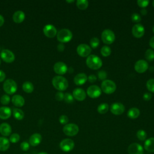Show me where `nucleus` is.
Wrapping results in <instances>:
<instances>
[{
  "label": "nucleus",
  "instance_id": "a19ab883",
  "mask_svg": "<svg viewBox=\"0 0 154 154\" xmlns=\"http://www.w3.org/2000/svg\"><path fill=\"white\" fill-rule=\"evenodd\" d=\"M137 4L142 8L147 7L149 4V0H138L137 1Z\"/></svg>",
  "mask_w": 154,
  "mask_h": 154
},
{
  "label": "nucleus",
  "instance_id": "f257e3e1",
  "mask_svg": "<svg viewBox=\"0 0 154 154\" xmlns=\"http://www.w3.org/2000/svg\"><path fill=\"white\" fill-rule=\"evenodd\" d=\"M53 86L59 91H64L68 87L67 80L61 76H55L52 80Z\"/></svg>",
  "mask_w": 154,
  "mask_h": 154
},
{
  "label": "nucleus",
  "instance_id": "bb28decb",
  "mask_svg": "<svg viewBox=\"0 0 154 154\" xmlns=\"http://www.w3.org/2000/svg\"><path fill=\"white\" fill-rule=\"evenodd\" d=\"M13 115L14 116V117L18 120H21L23 119L24 117V112H23V111L20 109L15 108L13 109Z\"/></svg>",
  "mask_w": 154,
  "mask_h": 154
},
{
  "label": "nucleus",
  "instance_id": "a878e982",
  "mask_svg": "<svg viewBox=\"0 0 154 154\" xmlns=\"http://www.w3.org/2000/svg\"><path fill=\"white\" fill-rule=\"evenodd\" d=\"M10 147V141L9 140L4 137H0V151H5L7 150Z\"/></svg>",
  "mask_w": 154,
  "mask_h": 154
},
{
  "label": "nucleus",
  "instance_id": "4d7b16f0",
  "mask_svg": "<svg viewBox=\"0 0 154 154\" xmlns=\"http://www.w3.org/2000/svg\"><path fill=\"white\" fill-rule=\"evenodd\" d=\"M152 5H153V7H154V1L152 2Z\"/></svg>",
  "mask_w": 154,
  "mask_h": 154
},
{
  "label": "nucleus",
  "instance_id": "f8f14e48",
  "mask_svg": "<svg viewBox=\"0 0 154 154\" xmlns=\"http://www.w3.org/2000/svg\"><path fill=\"white\" fill-rule=\"evenodd\" d=\"M43 31L44 34L49 38H53L57 34V29L54 26L51 24L45 25L43 28Z\"/></svg>",
  "mask_w": 154,
  "mask_h": 154
},
{
  "label": "nucleus",
  "instance_id": "7ed1b4c3",
  "mask_svg": "<svg viewBox=\"0 0 154 154\" xmlns=\"http://www.w3.org/2000/svg\"><path fill=\"white\" fill-rule=\"evenodd\" d=\"M17 88L16 82L11 79H8L3 84L4 91L8 94H14Z\"/></svg>",
  "mask_w": 154,
  "mask_h": 154
},
{
  "label": "nucleus",
  "instance_id": "c03bdc74",
  "mask_svg": "<svg viewBox=\"0 0 154 154\" xmlns=\"http://www.w3.org/2000/svg\"><path fill=\"white\" fill-rule=\"evenodd\" d=\"M97 76L99 77V78L101 80H104L106 79V76H107V74L106 73L105 71L104 70H100L97 73Z\"/></svg>",
  "mask_w": 154,
  "mask_h": 154
},
{
  "label": "nucleus",
  "instance_id": "c756f323",
  "mask_svg": "<svg viewBox=\"0 0 154 154\" xmlns=\"http://www.w3.org/2000/svg\"><path fill=\"white\" fill-rule=\"evenodd\" d=\"M76 5L80 10H85L88 7V2L87 0H78Z\"/></svg>",
  "mask_w": 154,
  "mask_h": 154
},
{
  "label": "nucleus",
  "instance_id": "79ce46f5",
  "mask_svg": "<svg viewBox=\"0 0 154 154\" xmlns=\"http://www.w3.org/2000/svg\"><path fill=\"white\" fill-rule=\"evenodd\" d=\"M59 122L62 125H66L69 122V119L66 115H62L59 117Z\"/></svg>",
  "mask_w": 154,
  "mask_h": 154
},
{
  "label": "nucleus",
  "instance_id": "423d86ee",
  "mask_svg": "<svg viewBox=\"0 0 154 154\" xmlns=\"http://www.w3.org/2000/svg\"><path fill=\"white\" fill-rule=\"evenodd\" d=\"M63 131L65 135L72 137L76 135L79 132L78 126L74 123H69L64 125L63 129Z\"/></svg>",
  "mask_w": 154,
  "mask_h": 154
},
{
  "label": "nucleus",
  "instance_id": "5fc2aeb1",
  "mask_svg": "<svg viewBox=\"0 0 154 154\" xmlns=\"http://www.w3.org/2000/svg\"><path fill=\"white\" fill-rule=\"evenodd\" d=\"M38 154H48V153H47L46 152H40V153H39Z\"/></svg>",
  "mask_w": 154,
  "mask_h": 154
},
{
  "label": "nucleus",
  "instance_id": "49530a36",
  "mask_svg": "<svg viewBox=\"0 0 154 154\" xmlns=\"http://www.w3.org/2000/svg\"><path fill=\"white\" fill-rule=\"evenodd\" d=\"M151 97H152V94L149 93H145L143 94V99L146 101L149 100L151 99Z\"/></svg>",
  "mask_w": 154,
  "mask_h": 154
},
{
  "label": "nucleus",
  "instance_id": "864d4df0",
  "mask_svg": "<svg viewBox=\"0 0 154 154\" xmlns=\"http://www.w3.org/2000/svg\"><path fill=\"white\" fill-rule=\"evenodd\" d=\"M147 10L145 8L142 9L141 10V13L142 15H146L147 14Z\"/></svg>",
  "mask_w": 154,
  "mask_h": 154
},
{
  "label": "nucleus",
  "instance_id": "4468645a",
  "mask_svg": "<svg viewBox=\"0 0 154 154\" xmlns=\"http://www.w3.org/2000/svg\"><path fill=\"white\" fill-rule=\"evenodd\" d=\"M135 70L138 73H141L145 72L149 67L148 63L144 60H140L135 64Z\"/></svg>",
  "mask_w": 154,
  "mask_h": 154
},
{
  "label": "nucleus",
  "instance_id": "5701e85b",
  "mask_svg": "<svg viewBox=\"0 0 154 154\" xmlns=\"http://www.w3.org/2000/svg\"><path fill=\"white\" fill-rule=\"evenodd\" d=\"M11 114V110L7 106L0 107V119L2 120L8 119L10 117Z\"/></svg>",
  "mask_w": 154,
  "mask_h": 154
},
{
  "label": "nucleus",
  "instance_id": "cd10ccee",
  "mask_svg": "<svg viewBox=\"0 0 154 154\" xmlns=\"http://www.w3.org/2000/svg\"><path fill=\"white\" fill-rule=\"evenodd\" d=\"M127 115L131 119H136L140 115V110L137 108H132L129 109Z\"/></svg>",
  "mask_w": 154,
  "mask_h": 154
},
{
  "label": "nucleus",
  "instance_id": "20e7f679",
  "mask_svg": "<svg viewBox=\"0 0 154 154\" xmlns=\"http://www.w3.org/2000/svg\"><path fill=\"white\" fill-rule=\"evenodd\" d=\"M57 40L61 43H66L69 42L72 38V32L66 28L61 29L57 34Z\"/></svg>",
  "mask_w": 154,
  "mask_h": 154
},
{
  "label": "nucleus",
  "instance_id": "6e6552de",
  "mask_svg": "<svg viewBox=\"0 0 154 154\" xmlns=\"http://www.w3.org/2000/svg\"><path fill=\"white\" fill-rule=\"evenodd\" d=\"M75 146L73 141L70 138H66L63 140L60 143V149L65 152H68L73 150Z\"/></svg>",
  "mask_w": 154,
  "mask_h": 154
},
{
  "label": "nucleus",
  "instance_id": "412c9836",
  "mask_svg": "<svg viewBox=\"0 0 154 154\" xmlns=\"http://www.w3.org/2000/svg\"><path fill=\"white\" fill-rule=\"evenodd\" d=\"M87 79H88V77L87 76V75L85 73H81L77 74L75 76V78L73 79V81L75 84H76L78 85H82L84 83H85Z\"/></svg>",
  "mask_w": 154,
  "mask_h": 154
},
{
  "label": "nucleus",
  "instance_id": "9d476101",
  "mask_svg": "<svg viewBox=\"0 0 154 154\" xmlns=\"http://www.w3.org/2000/svg\"><path fill=\"white\" fill-rule=\"evenodd\" d=\"M76 51L79 56L85 57L89 55L91 51V49L88 45L82 43L78 46Z\"/></svg>",
  "mask_w": 154,
  "mask_h": 154
},
{
  "label": "nucleus",
  "instance_id": "8fccbe9b",
  "mask_svg": "<svg viewBox=\"0 0 154 154\" xmlns=\"http://www.w3.org/2000/svg\"><path fill=\"white\" fill-rule=\"evenodd\" d=\"M64 48H65V47H64V45L63 43H60V44H58V46H57V49H58L59 51H60V52L63 51L64 49Z\"/></svg>",
  "mask_w": 154,
  "mask_h": 154
},
{
  "label": "nucleus",
  "instance_id": "9b49d317",
  "mask_svg": "<svg viewBox=\"0 0 154 154\" xmlns=\"http://www.w3.org/2000/svg\"><path fill=\"white\" fill-rule=\"evenodd\" d=\"M87 93L91 98H97L101 94V89L97 85H91L87 88Z\"/></svg>",
  "mask_w": 154,
  "mask_h": 154
},
{
  "label": "nucleus",
  "instance_id": "f704fd0d",
  "mask_svg": "<svg viewBox=\"0 0 154 154\" xmlns=\"http://www.w3.org/2000/svg\"><path fill=\"white\" fill-rule=\"evenodd\" d=\"M146 87L149 91L154 93V79H150L146 83Z\"/></svg>",
  "mask_w": 154,
  "mask_h": 154
},
{
  "label": "nucleus",
  "instance_id": "39448f33",
  "mask_svg": "<svg viewBox=\"0 0 154 154\" xmlns=\"http://www.w3.org/2000/svg\"><path fill=\"white\" fill-rule=\"evenodd\" d=\"M101 88L105 93L111 94L115 91L116 85L114 81L109 79H106L102 82Z\"/></svg>",
  "mask_w": 154,
  "mask_h": 154
},
{
  "label": "nucleus",
  "instance_id": "a18cd8bd",
  "mask_svg": "<svg viewBox=\"0 0 154 154\" xmlns=\"http://www.w3.org/2000/svg\"><path fill=\"white\" fill-rule=\"evenodd\" d=\"M64 94H63V92H61V91H58V92L55 94V99H56V100H57L58 101H61L62 100L64 99Z\"/></svg>",
  "mask_w": 154,
  "mask_h": 154
},
{
  "label": "nucleus",
  "instance_id": "4be33fe9",
  "mask_svg": "<svg viewBox=\"0 0 154 154\" xmlns=\"http://www.w3.org/2000/svg\"><path fill=\"white\" fill-rule=\"evenodd\" d=\"M11 102L13 104L17 107H22L25 104V99L24 98L19 94L14 95L12 97Z\"/></svg>",
  "mask_w": 154,
  "mask_h": 154
},
{
  "label": "nucleus",
  "instance_id": "1a4fd4ad",
  "mask_svg": "<svg viewBox=\"0 0 154 154\" xmlns=\"http://www.w3.org/2000/svg\"><path fill=\"white\" fill-rule=\"evenodd\" d=\"M1 58L4 61L7 63H10L14 61L15 59V56L14 54L8 49H2L0 54Z\"/></svg>",
  "mask_w": 154,
  "mask_h": 154
},
{
  "label": "nucleus",
  "instance_id": "37998d69",
  "mask_svg": "<svg viewBox=\"0 0 154 154\" xmlns=\"http://www.w3.org/2000/svg\"><path fill=\"white\" fill-rule=\"evenodd\" d=\"M29 148V144L26 141H23L20 144V149L23 151H27Z\"/></svg>",
  "mask_w": 154,
  "mask_h": 154
},
{
  "label": "nucleus",
  "instance_id": "dca6fc26",
  "mask_svg": "<svg viewBox=\"0 0 154 154\" xmlns=\"http://www.w3.org/2000/svg\"><path fill=\"white\" fill-rule=\"evenodd\" d=\"M132 33L134 37L140 38L143 36L144 34V28L140 23L135 24L132 28Z\"/></svg>",
  "mask_w": 154,
  "mask_h": 154
},
{
  "label": "nucleus",
  "instance_id": "de8ad7c7",
  "mask_svg": "<svg viewBox=\"0 0 154 154\" xmlns=\"http://www.w3.org/2000/svg\"><path fill=\"white\" fill-rule=\"evenodd\" d=\"M88 81L90 82H95L96 81L97 77L94 75H90L88 77Z\"/></svg>",
  "mask_w": 154,
  "mask_h": 154
},
{
  "label": "nucleus",
  "instance_id": "ddd939ff",
  "mask_svg": "<svg viewBox=\"0 0 154 154\" xmlns=\"http://www.w3.org/2000/svg\"><path fill=\"white\" fill-rule=\"evenodd\" d=\"M128 152L129 154H143V148L138 143H132L128 148Z\"/></svg>",
  "mask_w": 154,
  "mask_h": 154
},
{
  "label": "nucleus",
  "instance_id": "4c0bfd02",
  "mask_svg": "<svg viewBox=\"0 0 154 154\" xmlns=\"http://www.w3.org/2000/svg\"><path fill=\"white\" fill-rule=\"evenodd\" d=\"M20 140V136L17 133L12 134L10 137V141L12 143H16Z\"/></svg>",
  "mask_w": 154,
  "mask_h": 154
},
{
  "label": "nucleus",
  "instance_id": "e433bc0d",
  "mask_svg": "<svg viewBox=\"0 0 154 154\" xmlns=\"http://www.w3.org/2000/svg\"><path fill=\"white\" fill-rule=\"evenodd\" d=\"M10 97L7 94L2 95L0 99L1 103L4 105H8L10 103Z\"/></svg>",
  "mask_w": 154,
  "mask_h": 154
},
{
  "label": "nucleus",
  "instance_id": "f03ea898",
  "mask_svg": "<svg viewBox=\"0 0 154 154\" xmlns=\"http://www.w3.org/2000/svg\"><path fill=\"white\" fill-rule=\"evenodd\" d=\"M86 64L87 66L93 70L99 69L102 65L101 59L95 55H90L86 60Z\"/></svg>",
  "mask_w": 154,
  "mask_h": 154
},
{
  "label": "nucleus",
  "instance_id": "13d9d810",
  "mask_svg": "<svg viewBox=\"0 0 154 154\" xmlns=\"http://www.w3.org/2000/svg\"><path fill=\"white\" fill-rule=\"evenodd\" d=\"M153 32H154V26H153Z\"/></svg>",
  "mask_w": 154,
  "mask_h": 154
},
{
  "label": "nucleus",
  "instance_id": "aec40b11",
  "mask_svg": "<svg viewBox=\"0 0 154 154\" xmlns=\"http://www.w3.org/2000/svg\"><path fill=\"white\" fill-rule=\"evenodd\" d=\"M0 133L4 137L9 136L11 133V128L7 123H2L0 125Z\"/></svg>",
  "mask_w": 154,
  "mask_h": 154
},
{
  "label": "nucleus",
  "instance_id": "09e8293b",
  "mask_svg": "<svg viewBox=\"0 0 154 154\" xmlns=\"http://www.w3.org/2000/svg\"><path fill=\"white\" fill-rule=\"evenodd\" d=\"M5 73L1 70H0V82H2L5 80Z\"/></svg>",
  "mask_w": 154,
  "mask_h": 154
},
{
  "label": "nucleus",
  "instance_id": "72a5a7b5",
  "mask_svg": "<svg viewBox=\"0 0 154 154\" xmlns=\"http://www.w3.org/2000/svg\"><path fill=\"white\" fill-rule=\"evenodd\" d=\"M137 137L140 141H144L146 138L147 134L144 130L140 129L137 132Z\"/></svg>",
  "mask_w": 154,
  "mask_h": 154
},
{
  "label": "nucleus",
  "instance_id": "3c124183",
  "mask_svg": "<svg viewBox=\"0 0 154 154\" xmlns=\"http://www.w3.org/2000/svg\"><path fill=\"white\" fill-rule=\"evenodd\" d=\"M149 45L150 46L151 48H153L154 49V36L152 37L150 40V42H149Z\"/></svg>",
  "mask_w": 154,
  "mask_h": 154
},
{
  "label": "nucleus",
  "instance_id": "603ef678",
  "mask_svg": "<svg viewBox=\"0 0 154 154\" xmlns=\"http://www.w3.org/2000/svg\"><path fill=\"white\" fill-rule=\"evenodd\" d=\"M4 23V18L1 14H0V26H2Z\"/></svg>",
  "mask_w": 154,
  "mask_h": 154
},
{
  "label": "nucleus",
  "instance_id": "c9c22d12",
  "mask_svg": "<svg viewBox=\"0 0 154 154\" xmlns=\"http://www.w3.org/2000/svg\"><path fill=\"white\" fill-rule=\"evenodd\" d=\"M90 46L92 48H96L99 45V40L97 37H93L90 41Z\"/></svg>",
  "mask_w": 154,
  "mask_h": 154
},
{
  "label": "nucleus",
  "instance_id": "7c9ffc66",
  "mask_svg": "<svg viewBox=\"0 0 154 154\" xmlns=\"http://www.w3.org/2000/svg\"><path fill=\"white\" fill-rule=\"evenodd\" d=\"M108 108H109L108 105L106 103H103L100 104L98 106L97 110L98 112H99L100 114H105L108 111Z\"/></svg>",
  "mask_w": 154,
  "mask_h": 154
},
{
  "label": "nucleus",
  "instance_id": "bf43d9fd",
  "mask_svg": "<svg viewBox=\"0 0 154 154\" xmlns=\"http://www.w3.org/2000/svg\"><path fill=\"white\" fill-rule=\"evenodd\" d=\"M1 59H0V65H1Z\"/></svg>",
  "mask_w": 154,
  "mask_h": 154
},
{
  "label": "nucleus",
  "instance_id": "6e6d98bb",
  "mask_svg": "<svg viewBox=\"0 0 154 154\" xmlns=\"http://www.w3.org/2000/svg\"><path fill=\"white\" fill-rule=\"evenodd\" d=\"M67 2H74V1L73 0H72V1H66Z\"/></svg>",
  "mask_w": 154,
  "mask_h": 154
},
{
  "label": "nucleus",
  "instance_id": "ea45409f",
  "mask_svg": "<svg viewBox=\"0 0 154 154\" xmlns=\"http://www.w3.org/2000/svg\"><path fill=\"white\" fill-rule=\"evenodd\" d=\"M131 20L135 23H138L141 21V16L138 13H133L131 15Z\"/></svg>",
  "mask_w": 154,
  "mask_h": 154
},
{
  "label": "nucleus",
  "instance_id": "58836bf2",
  "mask_svg": "<svg viewBox=\"0 0 154 154\" xmlns=\"http://www.w3.org/2000/svg\"><path fill=\"white\" fill-rule=\"evenodd\" d=\"M64 99L67 103H72L73 102V97L69 93H65L64 96Z\"/></svg>",
  "mask_w": 154,
  "mask_h": 154
},
{
  "label": "nucleus",
  "instance_id": "2eb2a0df",
  "mask_svg": "<svg viewBox=\"0 0 154 154\" xmlns=\"http://www.w3.org/2000/svg\"><path fill=\"white\" fill-rule=\"evenodd\" d=\"M125 106L121 103H114L111 105V112L114 115H120L125 111Z\"/></svg>",
  "mask_w": 154,
  "mask_h": 154
},
{
  "label": "nucleus",
  "instance_id": "b1692460",
  "mask_svg": "<svg viewBox=\"0 0 154 154\" xmlns=\"http://www.w3.org/2000/svg\"><path fill=\"white\" fill-rule=\"evenodd\" d=\"M25 18V14L24 12L20 10L16 11L13 15V20L15 23H19L22 22Z\"/></svg>",
  "mask_w": 154,
  "mask_h": 154
},
{
  "label": "nucleus",
  "instance_id": "2f4dec72",
  "mask_svg": "<svg viewBox=\"0 0 154 154\" xmlns=\"http://www.w3.org/2000/svg\"><path fill=\"white\" fill-rule=\"evenodd\" d=\"M145 57L149 61H153L154 60V51L152 49H147L145 52Z\"/></svg>",
  "mask_w": 154,
  "mask_h": 154
},
{
  "label": "nucleus",
  "instance_id": "473e14b6",
  "mask_svg": "<svg viewBox=\"0 0 154 154\" xmlns=\"http://www.w3.org/2000/svg\"><path fill=\"white\" fill-rule=\"evenodd\" d=\"M100 52L103 57H108L111 54V50L109 46H103L100 49Z\"/></svg>",
  "mask_w": 154,
  "mask_h": 154
},
{
  "label": "nucleus",
  "instance_id": "a211bd4d",
  "mask_svg": "<svg viewBox=\"0 0 154 154\" xmlns=\"http://www.w3.org/2000/svg\"><path fill=\"white\" fill-rule=\"evenodd\" d=\"M73 97L77 100L82 101L86 97V93L82 88H75L73 91Z\"/></svg>",
  "mask_w": 154,
  "mask_h": 154
},
{
  "label": "nucleus",
  "instance_id": "c85d7f7f",
  "mask_svg": "<svg viewBox=\"0 0 154 154\" xmlns=\"http://www.w3.org/2000/svg\"><path fill=\"white\" fill-rule=\"evenodd\" d=\"M22 89L25 92L31 93L34 90V85L31 82L26 81L22 85Z\"/></svg>",
  "mask_w": 154,
  "mask_h": 154
},
{
  "label": "nucleus",
  "instance_id": "6ab92c4d",
  "mask_svg": "<svg viewBox=\"0 0 154 154\" xmlns=\"http://www.w3.org/2000/svg\"><path fill=\"white\" fill-rule=\"evenodd\" d=\"M42 140V135L38 133H35L29 137V144L32 146H36L41 143Z\"/></svg>",
  "mask_w": 154,
  "mask_h": 154
},
{
  "label": "nucleus",
  "instance_id": "f3484780",
  "mask_svg": "<svg viewBox=\"0 0 154 154\" xmlns=\"http://www.w3.org/2000/svg\"><path fill=\"white\" fill-rule=\"evenodd\" d=\"M54 72L59 75H64L67 70V67L66 64L61 61L56 63L54 66Z\"/></svg>",
  "mask_w": 154,
  "mask_h": 154
},
{
  "label": "nucleus",
  "instance_id": "393cba45",
  "mask_svg": "<svg viewBox=\"0 0 154 154\" xmlns=\"http://www.w3.org/2000/svg\"><path fill=\"white\" fill-rule=\"evenodd\" d=\"M144 147L149 152H154V138L152 137L146 140L144 142Z\"/></svg>",
  "mask_w": 154,
  "mask_h": 154
},
{
  "label": "nucleus",
  "instance_id": "0eeeda50",
  "mask_svg": "<svg viewBox=\"0 0 154 154\" xmlns=\"http://www.w3.org/2000/svg\"><path fill=\"white\" fill-rule=\"evenodd\" d=\"M101 38L104 43L110 45L114 42L115 40V35L112 31L109 29H106L102 32Z\"/></svg>",
  "mask_w": 154,
  "mask_h": 154
}]
</instances>
